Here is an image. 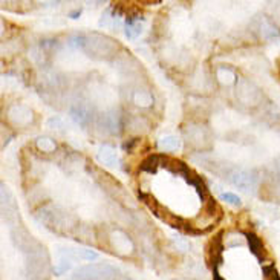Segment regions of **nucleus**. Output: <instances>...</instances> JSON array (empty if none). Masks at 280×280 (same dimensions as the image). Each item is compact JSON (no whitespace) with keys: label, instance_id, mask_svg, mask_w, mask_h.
I'll list each match as a JSON object with an SVG mask.
<instances>
[{"label":"nucleus","instance_id":"f257e3e1","mask_svg":"<svg viewBox=\"0 0 280 280\" xmlns=\"http://www.w3.org/2000/svg\"><path fill=\"white\" fill-rule=\"evenodd\" d=\"M75 45L86 51L89 55L97 57V58H106L112 55L116 49V45L103 36L98 34H90V36H78Z\"/></svg>","mask_w":280,"mask_h":280},{"label":"nucleus","instance_id":"f03ea898","mask_svg":"<svg viewBox=\"0 0 280 280\" xmlns=\"http://www.w3.org/2000/svg\"><path fill=\"white\" fill-rule=\"evenodd\" d=\"M116 275L115 269L106 263H92L78 268L72 280H113Z\"/></svg>","mask_w":280,"mask_h":280},{"label":"nucleus","instance_id":"7ed1b4c3","mask_svg":"<svg viewBox=\"0 0 280 280\" xmlns=\"http://www.w3.org/2000/svg\"><path fill=\"white\" fill-rule=\"evenodd\" d=\"M228 181L239 187L240 190L243 192H250L256 187L257 182V176L253 172H248V170H242V169H234L231 173H228Z\"/></svg>","mask_w":280,"mask_h":280},{"label":"nucleus","instance_id":"20e7f679","mask_svg":"<svg viewBox=\"0 0 280 280\" xmlns=\"http://www.w3.org/2000/svg\"><path fill=\"white\" fill-rule=\"evenodd\" d=\"M110 245L113 248V251L119 256H130L135 250L133 242L130 240V237L121 231V230H115L110 234Z\"/></svg>","mask_w":280,"mask_h":280},{"label":"nucleus","instance_id":"39448f33","mask_svg":"<svg viewBox=\"0 0 280 280\" xmlns=\"http://www.w3.org/2000/svg\"><path fill=\"white\" fill-rule=\"evenodd\" d=\"M8 118H10V121L13 124H16V126H28V124L33 122L34 113H33V110L28 109L26 106L14 104L8 110Z\"/></svg>","mask_w":280,"mask_h":280},{"label":"nucleus","instance_id":"423d86ee","mask_svg":"<svg viewBox=\"0 0 280 280\" xmlns=\"http://www.w3.org/2000/svg\"><path fill=\"white\" fill-rule=\"evenodd\" d=\"M237 97L245 104H256L260 98V93H259L257 87H254L251 83L240 81L237 86Z\"/></svg>","mask_w":280,"mask_h":280},{"label":"nucleus","instance_id":"0eeeda50","mask_svg":"<svg viewBox=\"0 0 280 280\" xmlns=\"http://www.w3.org/2000/svg\"><path fill=\"white\" fill-rule=\"evenodd\" d=\"M259 34L265 40H272L278 37V29L268 17H262L259 20Z\"/></svg>","mask_w":280,"mask_h":280},{"label":"nucleus","instance_id":"6e6552de","mask_svg":"<svg viewBox=\"0 0 280 280\" xmlns=\"http://www.w3.org/2000/svg\"><path fill=\"white\" fill-rule=\"evenodd\" d=\"M98 161L103 163L104 166L109 167H115L118 164V155L115 153V150L109 146H103L98 152Z\"/></svg>","mask_w":280,"mask_h":280},{"label":"nucleus","instance_id":"1a4fd4ad","mask_svg":"<svg viewBox=\"0 0 280 280\" xmlns=\"http://www.w3.org/2000/svg\"><path fill=\"white\" fill-rule=\"evenodd\" d=\"M185 133H187V136H189V139L196 146H201V143H204L207 139V132L202 126H189Z\"/></svg>","mask_w":280,"mask_h":280},{"label":"nucleus","instance_id":"9d476101","mask_svg":"<svg viewBox=\"0 0 280 280\" xmlns=\"http://www.w3.org/2000/svg\"><path fill=\"white\" fill-rule=\"evenodd\" d=\"M158 147L161 150H166V152H175L181 147V141L178 136H173V135H166L163 138H160L158 141Z\"/></svg>","mask_w":280,"mask_h":280},{"label":"nucleus","instance_id":"9b49d317","mask_svg":"<svg viewBox=\"0 0 280 280\" xmlns=\"http://www.w3.org/2000/svg\"><path fill=\"white\" fill-rule=\"evenodd\" d=\"M246 240H248V243H250L251 253H253L257 259H262V257H263V245H262L260 239H259L256 234H253V233H248V234H246Z\"/></svg>","mask_w":280,"mask_h":280},{"label":"nucleus","instance_id":"f8f14e48","mask_svg":"<svg viewBox=\"0 0 280 280\" xmlns=\"http://www.w3.org/2000/svg\"><path fill=\"white\" fill-rule=\"evenodd\" d=\"M216 77H217V80H219V81H221L222 84H225V86L234 84V83L237 81L236 74H234L230 68H225V66H222V68L217 69Z\"/></svg>","mask_w":280,"mask_h":280},{"label":"nucleus","instance_id":"ddd939ff","mask_svg":"<svg viewBox=\"0 0 280 280\" xmlns=\"http://www.w3.org/2000/svg\"><path fill=\"white\" fill-rule=\"evenodd\" d=\"M133 103L139 107H150L153 104V97L147 90H136L133 93Z\"/></svg>","mask_w":280,"mask_h":280},{"label":"nucleus","instance_id":"4468645a","mask_svg":"<svg viewBox=\"0 0 280 280\" xmlns=\"http://www.w3.org/2000/svg\"><path fill=\"white\" fill-rule=\"evenodd\" d=\"M71 116H72L77 122L84 124V122L89 119V110H87L86 106H83V104H77V106L72 107V110H71Z\"/></svg>","mask_w":280,"mask_h":280},{"label":"nucleus","instance_id":"2eb2a0df","mask_svg":"<svg viewBox=\"0 0 280 280\" xmlns=\"http://www.w3.org/2000/svg\"><path fill=\"white\" fill-rule=\"evenodd\" d=\"M143 31V23H139V20H129L126 25V36H129L130 39H135L141 34Z\"/></svg>","mask_w":280,"mask_h":280},{"label":"nucleus","instance_id":"dca6fc26","mask_svg":"<svg viewBox=\"0 0 280 280\" xmlns=\"http://www.w3.org/2000/svg\"><path fill=\"white\" fill-rule=\"evenodd\" d=\"M37 147L42 150V152H46V153H51V152H54L55 150V143H54V139H51V138H48V136H42V138H39L37 139Z\"/></svg>","mask_w":280,"mask_h":280},{"label":"nucleus","instance_id":"f3484780","mask_svg":"<svg viewBox=\"0 0 280 280\" xmlns=\"http://www.w3.org/2000/svg\"><path fill=\"white\" fill-rule=\"evenodd\" d=\"M158 163H160V158L158 157H150L149 160H146L143 163V169L147 170V172H155L158 167Z\"/></svg>","mask_w":280,"mask_h":280},{"label":"nucleus","instance_id":"a211bd4d","mask_svg":"<svg viewBox=\"0 0 280 280\" xmlns=\"http://www.w3.org/2000/svg\"><path fill=\"white\" fill-rule=\"evenodd\" d=\"M221 199L225 201V202L230 204V205H234V207H239V205L242 204V202H240V198L236 196L234 193H222V195H221Z\"/></svg>","mask_w":280,"mask_h":280},{"label":"nucleus","instance_id":"6ab92c4d","mask_svg":"<svg viewBox=\"0 0 280 280\" xmlns=\"http://www.w3.org/2000/svg\"><path fill=\"white\" fill-rule=\"evenodd\" d=\"M263 280H280L278 274L274 268V265L269 266H263Z\"/></svg>","mask_w":280,"mask_h":280},{"label":"nucleus","instance_id":"aec40b11","mask_svg":"<svg viewBox=\"0 0 280 280\" xmlns=\"http://www.w3.org/2000/svg\"><path fill=\"white\" fill-rule=\"evenodd\" d=\"M269 20H271L275 26L280 28V4H277L275 7H272V13H271Z\"/></svg>","mask_w":280,"mask_h":280},{"label":"nucleus","instance_id":"412c9836","mask_svg":"<svg viewBox=\"0 0 280 280\" xmlns=\"http://www.w3.org/2000/svg\"><path fill=\"white\" fill-rule=\"evenodd\" d=\"M48 126L51 129H61V127H65V124H63V121L58 119V118H51L48 121Z\"/></svg>","mask_w":280,"mask_h":280},{"label":"nucleus","instance_id":"4be33fe9","mask_svg":"<svg viewBox=\"0 0 280 280\" xmlns=\"http://www.w3.org/2000/svg\"><path fill=\"white\" fill-rule=\"evenodd\" d=\"M113 280H130V278L124 277V275H115V278H113Z\"/></svg>","mask_w":280,"mask_h":280},{"label":"nucleus","instance_id":"5701e85b","mask_svg":"<svg viewBox=\"0 0 280 280\" xmlns=\"http://www.w3.org/2000/svg\"><path fill=\"white\" fill-rule=\"evenodd\" d=\"M214 280H225V278H222L219 274H217V271H214Z\"/></svg>","mask_w":280,"mask_h":280}]
</instances>
